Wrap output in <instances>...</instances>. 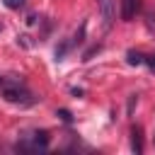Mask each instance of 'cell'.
<instances>
[{"mask_svg":"<svg viewBox=\"0 0 155 155\" xmlns=\"http://www.w3.org/2000/svg\"><path fill=\"white\" fill-rule=\"evenodd\" d=\"M0 94L7 99V102H12V104H19V107H29V104H34L36 99H34V94L29 92V90H24L19 82H15V80H7L2 87H0Z\"/></svg>","mask_w":155,"mask_h":155,"instance_id":"cell-1","label":"cell"},{"mask_svg":"<svg viewBox=\"0 0 155 155\" xmlns=\"http://www.w3.org/2000/svg\"><path fill=\"white\" fill-rule=\"evenodd\" d=\"M19 150H46L48 148V136L41 131V133H34L29 140H19L17 143Z\"/></svg>","mask_w":155,"mask_h":155,"instance_id":"cell-2","label":"cell"},{"mask_svg":"<svg viewBox=\"0 0 155 155\" xmlns=\"http://www.w3.org/2000/svg\"><path fill=\"white\" fill-rule=\"evenodd\" d=\"M99 12H102L104 29H111L116 19V0H99Z\"/></svg>","mask_w":155,"mask_h":155,"instance_id":"cell-3","label":"cell"},{"mask_svg":"<svg viewBox=\"0 0 155 155\" xmlns=\"http://www.w3.org/2000/svg\"><path fill=\"white\" fill-rule=\"evenodd\" d=\"M138 7H140L138 0H121V19H124V22H131V19L136 17Z\"/></svg>","mask_w":155,"mask_h":155,"instance_id":"cell-4","label":"cell"},{"mask_svg":"<svg viewBox=\"0 0 155 155\" xmlns=\"http://www.w3.org/2000/svg\"><path fill=\"white\" fill-rule=\"evenodd\" d=\"M131 148H133V153H143V140H140V128L136 126L133 131H131Z\"/></svg>","mask_w":155,"mask_h":155,"instance_id":"cell-5","label":"cell"},{"mask_svg":"<svg viewBox=\"0 0 155 155\" xmlns=\"http://www.w3.org/2000/svg\"><path fill=\"white\" fill-rule=\"evenodd\" d=\"M126 58H128V63H131V65H143V63H145V56H143L140 51H128V53H126Z\"/></svg>","mask_w":155,"mask_h":155,"instance_id":"cell-6","label":"cell"},{"mask_svg":"<svg viewBox=\"0 0 155 155\" xmlns=\"http://www.w3.org/2000/svg\"><path fill=\"white\" fill-rule=\"evenodd\" d=\"M5 5H7L10 10H19V7L24 5V0H5Z\"/></svg>","mask_w":155,"mask_h":155,"instance_id":"cell-7","label":"cell"},{"mask_svg":"<svg viewBox=\"0 0 155 155\" xmlns=\"http://www.w3.org/2000/svg\"><path fill=\"white\" fill-rule=\"evenodd\" d=\"M58 116H61V119H63L65 124H70V121H73V116H70V111H65V109H58Z\"/></svg>","mask_w":155,"mask_h":155,"instance_id":"cell-8","label":"cell"},{"mask_svg":"<svg viewBox=\"0 0 155 155\" xmlns=\"http://www.w3.org/2000/svg\"><path fill=\"white\" fill-rule=\"evenodd\" d=\"M145 65L155 73V53H150V56H145Z\"/></svg>","mask_w":155,"mask_h":155,"instance_id":"cell-9","label":"cell"}]
</instances>
